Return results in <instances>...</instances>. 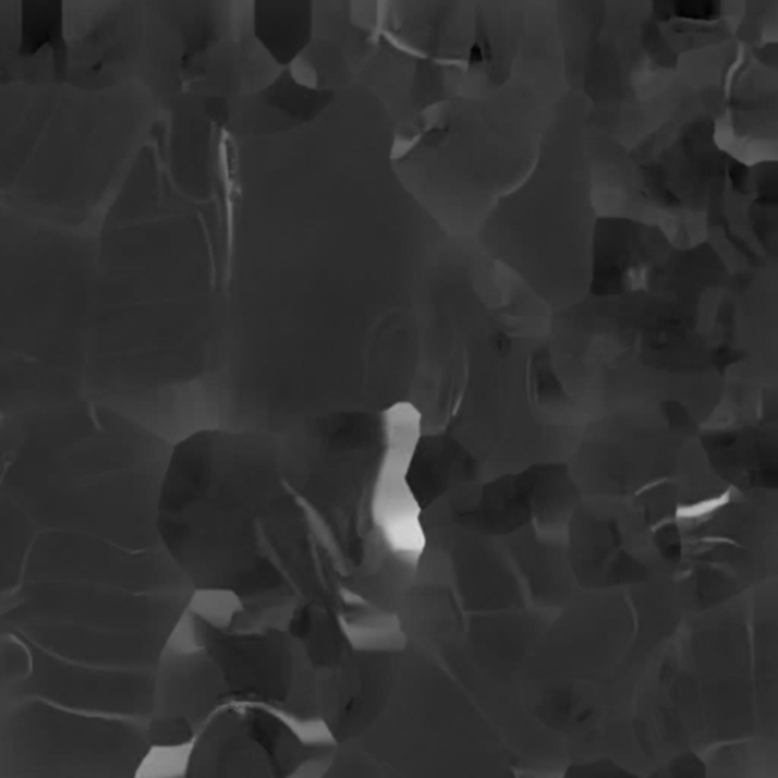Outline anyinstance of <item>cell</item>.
I'll list each match as a JSON object with an SVG mask.
<instances>
[{
  "label": "cell",
  "instance_id": "3",
  "mask_svg": "<svg viewBox=\"0 0 778 778\" xmlns=\"http://www.w3.org/2000/svg\"><path fill=\"white\" fill-rule=\"evenodd\" d=\"M323 727L271 707L231 703L216 710L160 778H323L335 754Z\"/></svg>",
  "mask_w": 778,
  "mask_h": 778
},
{
  "label": "cell",
  "instance_id": "4",
  "mask_svg": "<svg viewBox=\"0 0 778 778\" xmlns=\"http://www.w3.org/2000/svg\"><path fill=\"white\" fill-rule=\"evenodd\" d=\"M151 750L133 728L37 709L0 724V778H140Z\"/></svg>",
  "mask_w": 778,
  "mask_h": 778
},
{
  "label": "cell",
  "instance_id": "2",
  "mask_svg": "<svg viewBox=\"0 0 778 778\" xmlns=\"http://www.w3.org/2000/svg\"><path fill=\"white\" fill-rule=\"evenodd\" d=\"M231 703L271 707L323 727L314 672L291 634L192 604L160 663L152 750H186L207 719Z\"/></svg>",
  "mask_w": 778,
  "mask_h": 778
},
{
  "label": "cell",
  "instance_id": "1",
  "mask_svg": "<svg viewBox=\"0 0 778 778\" xmlns=\"http://www.w3.org/2000/svg\"><path fill=\"white\" fill-rule=\"evenodd\" d=\"M411 405L292 431L207 424L171 444L155 528L193 604L294 634L399 616L423 544Z\"/></svg>",
  "mask_w": 778,
  "mask_h": 778
}]
</instances>
